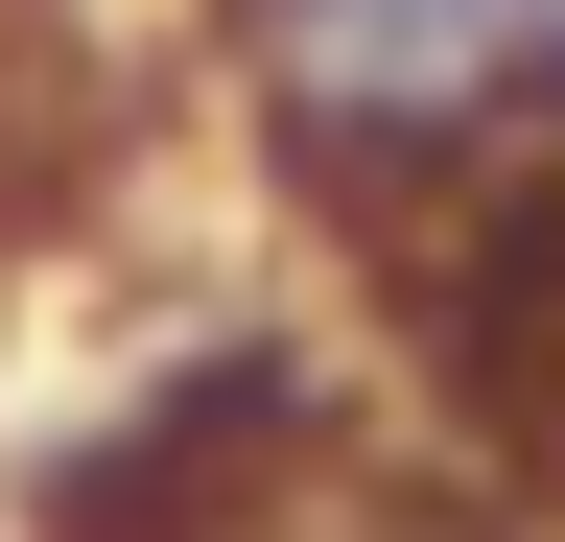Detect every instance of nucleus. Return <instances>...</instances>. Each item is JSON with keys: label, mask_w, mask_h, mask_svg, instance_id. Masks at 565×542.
Segmentation results:
<instances>
[{"label": "nucleus", "mask_w": 565, "mask_h": 542, "mask_svg": "<svg viewBox=\"0 0 565 542\" xmlns=\"http://www.w3.org/2000/svg\"><path fill=\"white\" fill-rule=\"evenodd\" d=\"M236 95H259L282 189L330 236H377L565 95V0H236Z\"/></svg>", "instance_id": "f257e3e1"}]
</instances>
